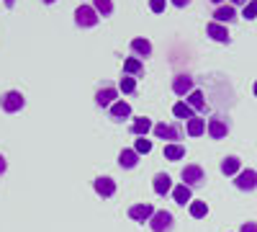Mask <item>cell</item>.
Here are the masks:
<instances>
[{
    "mask_svg": "<svg viewBox=\"0 0 257 232\" xmlns=\"http://www.w3.org/2000/svg\"><path fill=\"white\" fill-rule=\"evenodd\" d=\"M152 186H155V194L157 196H165V194L173 191V178H170L167 173H157L155 181H152Z\"/></svg>",
    "mask_w": 257,
    "mask_h": 232,
    "instance_id": "7c38bea8",
    "label": "cell"
},
{
    "mask_svg": "<svg viewBox=\"0 0 257 232\" xmlns=\"http://www.w3.org/2000/svg\"><path fill=\"white\" fill-rule=\"evenodd\" d=\"M134 150H137L139 155H147L149 150H152V142H149L147 137H142V139H137V147H134Z\"/></svg>",
    "mask_w": 257,
    "mask_h": 232,
    "instance_id": "f1b7e54d",
    "label": "cell"
},
{
    "mask_svg": "<svg viewBox=\"0 0 257 232\" xmlns=\"http://www.w3.org/2000/svg\"><path fill=\"white\" fill-rule=\"evenodd\" d=\"M167 8V0H149V11L152 13H162Z\"/></svg>",
    "mask_w": 257,
    "mask_h": 232,
    "instance_id": "4dcf8cb0",
    "label": "cell"
},
{
    "mask_svg": "<svg viewBox=\"0 0 257 232\" xmlns=\"http://www.w3.org/2000/svg\"><path fill=\"white\" fill-rule=\"evenodd\" d=\"M239 168H242L239 158H226V160H221V173H224V176H239Z\"/></svg>",
    "mask_w": 257,
    "mask_h": 232,
    "instance_id": "ac0fdd59",
    "label": "cell"
},
{
    "mask_svg": "<svg viewBox=\"0 0 257 232\" xmlns=\"http://www.w3.org/2000/svg\"><path fill=\"white\" fill-rule=\"evenodd\" d=\"M128 217L137 219V222H149L155 217V206L152 204H134V206H128Z\"/></svg>",
    "mask_w": 257,
    "mask_h": 232,
    "instance_id": "52a82bcc",
    "label": "cell"
},
{
    "mask_svg": "<svg viewBox=\"0 0 257 232\" xmlns=\"http://www.w3.org/2000/svg\"><path fill=\"white\" fill-rule=\"evenodd\" d=\"M249 0H231V6H247Z\"/></svg>",
    "mask_w": 257,
    "mask_h": 232,
    "instance_id": "e575fe53",
    "label": "cell"
},
{
    "mask_svg": "<svg viewBox=\"0 0 257 232\" xmlns=\"http://www.w3.org/2000/svg\"><path fill=\"white\" fill-rule=\"evenodd\" d=\"M116 96H118V91L113 86H105V88H100L95 93V103H98L100 109H108V106H113V103H116Z\"/></svg>",
    "mask_w": 257,
    "mask_h": 232,
    "instance_id": "30bf717a",
    "label": "cell"
},
{
    "mask_svg": "<svg viewBox=\"0 0 257 232\" xmlns=\"http://www.w3.org/2000/svg\"><path fill=\"white\" fill-rule=\"evenodd\" d=\"M93 188H95V194H98V196L108 199V196L116 194V181L108 178V176H98V178L93 181Z\"/></svg>",
    "mask_w": 257,
    "mask_h": 232,
    "instance_id": "8992f818",
    "label": "cell"
},
{
    "mask_svg": "<svg viewBox=\"0 0 257 232\" xmlns=\"http://www.w3.org/2000/svg\"><path fill=\"white\" fill-rule=\"evenodd\" d=\"M165 158L173 160V163L180 160V158H185V147L178 144V142H175V144H165Z\"/></svg>",
    "mask_w": 257,
    "mask_h": 232,
    "instance_id": "603a6c76",
    "label": "cell"
},
{
    "mask_svg": "<svg viewBox=\"0 0 257 232\" xmlns=\"http://www.w3.org/2000/svg\"><path fill=\"white\" fill-rule=\"evenodd\" d=\"M234 186H237L239 191H254L257 188V171H252V168L239 171V176L234 178Z\"/></svg>",
    "mask_w": 257,
    "mask_h": 232,
    "instance_id": "277c9868",
    "label": "cell"
},
{
    "mask_svg": "<svg viewBox=\"0 0 257 232\" xmlns=\"http://www.w3.org/2000/svg\"><path fill=\"white\" fill-rule=\"evenodd\" d=\"M173 199H175V204H180V206L190 204V186H185V183L175 186V188H173Z\"/></svg>",
    "mask_w": 257,
    "mask_h": 232,
    "instance_id": "e0dca14e",
    "label": "cell"
},
{
    "mask_svg": "<svg viewBox=\"0 0 257 232\" xmlns=\"http://www.w3.org/2000/svg\"><path fill=\"white\" fill-rule=\"evenodd\" d=\"M180 178H183L185 186H198V183L206 181V173H203L201 165H185L183 173H180Z\"/></svg>",
    "mask_w": 257,
    "mask_h": 232,
    "instance_id": "3957f363",
    "label": "cell"
},
{
    "mask_svg": "<svg viewBox=\"0 0 257 232\" xmlns=\"http://www.w3.org/2000/svg\"><path fill=\"white\" fill-rule=\"evenodd\" d=\"M152 132L157 139H167L170 144H175V139H180V129L178 126H170V124H155Z\"/></svg>",
    "mask_w": 257,
    "mask_h": 232,
    "instance_id": "ba28073f",
    "label": "cell"
},
{
    "mask_svg": "<svg viewBox=\"0 0 257 232\" xmlns=\"http://www.w3.org/2000/svg\"><path fill=\"white\" fill-rule=\"evenodd\" d=\"M6 168H8V163H6V158H3V155H0V176L6 173Z\"/></svg>",
    "mask_w": 257,
    "mask_h": 232,
    "instance_id": "836d02e7",
    "label": "cell"
},
{
    "mask_svg": "<svg viewBox=\"0 0 257 232\" xmlns=\"http://www.w3.org/2000/svg\"><path fill=\"white\" fill-rule=\"evenodd\" d=\"M211 3H216V6H221V3H224V0H211Z\"/></svg>",
    "mask_w": 257,
    "mask_h": 232,
    "instance_id": "8d00e7d4",
    "label": "cell"
},
{
    "mask_svg": "<svg viewBox=\"0 0 257 232\" xmlns=\"http://www.w3.org/2000/svg\"><path fill=\"white\" fill-rule=\"evenodd\" d=\"M24 106H26V98H24V93H21V91H8V93L0 96V109H3L6 114H16V111H21Z\"/></svg>",
    "mask_w": 257,
    "mask_h": 232,
    "instance_id": "6da1fadb",
    "label": "cell"
},
{
    "mask_svg": "<svg viewBox=\"0 0 257 232\" xmlns=\"http://www.w3.org/2000/svg\"><path fill=\"white\" fill-rule=\"evenodd\" d=\"M13 3H16V0H6V6H8V8H13Z\"/></svg>",
    "mask_w": 257,
    "mask_h": 232,
    "instance_id": "d590c367",
    "label": "cell"
},
{
    "mask_svg": "<svg viewBox=\"0 0 257 232\" xmlns=\"http://www.w3.org/2000/svg\"><path fill=\"white\" fill-rule=\"evenodd\" d=\"M247 21H252V18H257V0H249V3L244 6V13H242Z\"/></svg>",
    "mask_w": 257,
    "mask_h": 232,
    "instance_id": "f546056e",
    "label": "cell"
},
{
    "mask_svg": "<svg viewBox=\"0 0 257 232\" xmlns=\"http://www.w3.org/2000/svg\"><path fill=\"white\" fill-rule=\"evenodd\" d=\"M254 96H257V83H254Z\"/></svg>",
    "mask_w": 257,
    "mask_h": 232,
    "instance_id": "74e56055",
    "label": "cell"
},
{
    "mask_svg": "<svg viewBox=\"0 0 257 232\" xmlns=\"http://www.w3.org/2000/svg\"><path fill=\"white\" fill-rule=\"evenodd\" d=\"M213 18H216V24H231L237 18V11H234V6H219L213 11Z\"/></svg>",
    "mask_w": 257,
    "mask_h": 232,
    "instance_id": "5bb4252c",
    "label": "cell"
},
{
    "mask_svg": "<svg viewBox=\"0 0 257 232\" xmlns=\"http://www.w3.org/2000/svg\"><path fill=\"white\" fill-rule=\"evenodd\" d=\"M188 106L193 109V111H206V98H203V93L201 91H193L190 96H188Z\"/></svg>",
    "mask_w": 257,
    "mask_h": 232,
    "instance_id": "ffe728a7",
    "label": "cell"
},
{
    "mask_svg": "<svg viewBox=\"0 0 257 232\" xmlns=\"http://www.w3.org/2000/svg\"><path fill=\"white\" fill-rule=\"evenodd\" d=\"M44 3H54V0H44Z\"/></svg>",
    "mask_w": 257,
    "mask_h": 232,
    "instance_id": "f35d334b",
    "label": "cell"
},
{
    "mask_svg": "<svg viewBox=\"0 0 257 232\" xmlns=\"http://www.w3.org/2000/svg\"><path fill=\"white\" fill-rule=\"evenodd\" d=\"M206 34L213 39V41H221V44H229V31H226V26L224 24H216V21H211V24L206 26Z\"/></svg>",
    "mask_w": 257,
    "mask_h": 232,
    "instance_id": "8fae6325",
    "label": "cell"
},
{
    "mask_svg": "<svg viewBox=\"0 0 257 232\" xmlns=\"http://www.w3.org/2000/svg\"><path fill=\"white\" fill-rule=\"evenodd\" d=\"M100 21V16H98V11L93 8V6H80L77 11H75V24L80 26V29H90V26H95Z\"/></svg>",
    "mask_w": 257,
    "mask_h": 232,
    "instance_id": "7a4b0ae2",
    "label": "cell"
},
{
    "mask_svg": "<svg viewBox=\"0 0 257 232\" xmlns=\"http://www.w3.org/2000/svg\"><path fill=\"white\" fill-rule=\"evenodd\" d=\"M111 116H113V119H126V116H132V106H128L126 101H116L113 106H111Z\"/></svg>",
    "mask_w": 257,
    "mask_h": 232,
    "instance_id": "7402d4cb",
    "label": "cell"
},
{
    "mask_svg": "<svg viewBox=\"0 0 257 232\" xmlns=\"http://www.w3.org/2000/svg\"><path fill=\"white\" fill-rule=\"evenodd\" d=\"M173 91L178 93V96H190L193 93V78L190 75H178L175 80H173Z\"/></svg>",
    "mask_w": 257,
    "mask_h": 232,
    "instance_id": "4fadbf2b",
    "label": "cell"
},
{
    "mask_svg": "<svg viewBox=\"0 0 257 232\" xmlns=\"http://www.w3.org/2000/svg\"><path fill=\"white\" fill-rule=\"evenodd\" d=\"M173 114H175L178 119H188V121H190L193 116H196V114H193V109L188 106V103H185V101H180V103H175V106H173Z\"/></svg>",
    "mask_w": 257,
    "mask_h": 232,
    "instance_id": "cb8c5ba5",
    "label": "cell"
},
{
    "mask_svg": "<svg viewBox=\"0 0 257 232\" xmlns=\"http://www.w3.org/2000/svg\"><path fill=\"white\" fill-rule=\"evenodd\" d=\"M206 126H208V124H206L203 119H198V116H193V119L188 121V134H190V137H201V134L206 132Z\"/></svg>",
    "mask_w": 257,
    "mask_h": 232,
    "instance_id": "44dd1931",
    "label": "cell"
},
{
    "mask_svg": "<svg viewBox=\"0 0 257 232\" xmlns=\"http://www.w3.org/2000/svg\"><path fill=\"white\" fill-rule=\"evenodd\" d=\"M242 232H257V224L254 222H244L242 224Z\"/></svg>",
    "mask_w": 257,
    "mask_h": 232,
    "instance_id": "1f68e13d",
    "label": "cell"
},
{
    "mask_svg": "<svg viewBox=\"0 0 257 232\" xmlns=\"http://www.w3.org/2000/svg\"><path fill=\"white\" fill-rule=\"evenodd\" d=\"M208 214V204L206 201H190V217L193 219H201Z\"/></svg>",
    "mask_w": 257,
    "mask_h": 232,
    "instance_id": "d4e9b609",
    "label": "cell"
},
{
    "mask_svg": "<svg viewBox=\"0 0 257 232\" xmlns=\"http://www.w3.org/2000/svg\"><path fill=\"white\" fill-rule=\"evenodd\" d=\"M93 8L98 11V16H111L113 13V3H111V0H95Z\"/></svg>",
    "mask_w": 257,
    "mask_h": 232,
    "instance_id": "4316f807",
    "label": "cell"
},
{
    "mask_svg": "<svg viewBox=\"0 0 257 232\" xmlns=\"http://www.w3.org/2000/svg\"><path fill=\"white\" fill-rule=\"evenodd\" d=\"M149 227H152V232H170L173 229V214L160 209V212H155V217L149 219Z\"/></svg>",
    "mask_w": 257,
    "mask_h": 232,
    "instance_id": "5b68a950",
    "label": "cell"
},
{
    "mask_svg": "<svg viewBox=\"0 0 257 232\" xmlns=\"http://www.w3.org/2000/svg\"><path fill=\"white\" fill-rule=\"evenodd\" d=\"M137 163H139V152L137 150H121V155H118V165L121 168L128 171V168H134Z\"/></svg>",
    "mask_w": 257,
    "mask_h": 232,
    "instance_id": "2e32d148",
    "label": "cell"
},
{
    "mask_svg": "<svg viewBox=\"0 0 257 232\" xmlns=\"http://www.w3.org/2000/svg\"><path fill=\"white\" fill-rule=\"evenodd\" d=\"M152 129H155V124L149 121L147 116L134 119V124H132V134H139V137H147V132H152Z\"/></svg>",
    "mask_w": 257,
    "mask_h": 232,
    "instance_id": "9a60e30c",
    "label": "cell"
},
{
    "mask_svg": "<svg viewBox=\"0 0 257 232\" xmlns=\"http://www.w3.org/2000/svg\"><path fill=\"white\" fill-rule=\"evenodd\" d=\"M173 6H178V8H185V6H190V0H170Z\"/></svg>",
    "mask_w": 257,
    "mask_h": 232,
    "instance_id": "d6a6232c",
    "label": "cell"
},
{
    "mask_svg": "<svg viewBox=\"0 0 257 232\" xmlns=\"http://www.w3.org/2000/svg\"><path fill=\"white\" fill-rule=\"evenodd\" d=\"M132 49L139 57H149V54H152V41H149V39H132Z\"/></svg>",
    "mask_w": 257,
    "mask_h": 232,
    "instance_id": "d6986e66",
    "label": "cell"
},
{
    "mask_svg": "<svg viewBox=\"0 0 257 232\" xmlns=\"http://www.w3.org/2000/svg\"><path fill=\"white\" fill-rule=\"evenodd\" d=\"M121 91H123V93H134V91H137V80H134L132 75H123V78H121Z\"/></svg>",
    "mask_w": 257,
    "mask_h": 232,
    "instance_id": "83f0119b",
    "label": "cell"
},
{
    "mask_svg": "<svg viewBox=\"0 0 257 232\" xmlns=\"http://www.w3.org/2000/svg\"><path fill=\"white\" fill-rule=\"evenodd\" d=\"M142 70H144V67H142V62H139L137 57H132V59L123 62V72H126V75H142Z\"/></svg>",
    "mask_w": 257,
    "mask_h": 232,
    "instance_id": "484cf974",
    "label": "cell"
},
{
    "mask_svg": "<svg viewBox=\"0 0 257 232\" xmlns=\"http://www.w3.org/2000/svg\"><path fill=\"white\" fill-rule=\"evenodd\" d=\"M208 134H211V139H224L226 134H229V124L224 121V119H219V116H213V119H208Z\"/></svg>",
    "mask_w": 257,
    "mask_h": 232,
    "instance_id": "9c48e42d",
    "label": "cell"
}]
</instances>
